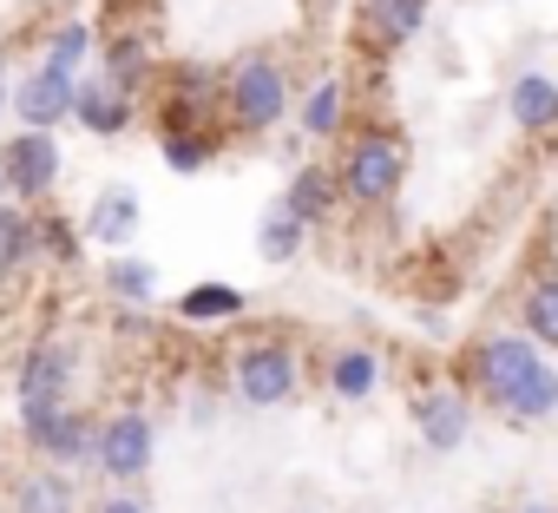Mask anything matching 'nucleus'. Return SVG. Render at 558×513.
Wrapping results in <instances>:
<instances>
[{"label":"nucleus","mask_w":558,"mask_h":513,"mask_svg":"<svg viewBox=\"0 0 558 513\" xmlns=\"http://www.w3.org/2000/svg\"><path fill=\"white\" fill-rule=\"evenodd\" d=\"M480 382L493 389V402L519 421H545L558 408V375L538 356V336H493L480 349Z\"/></svg>","instance_id":"f257e3e1"},{"label":"nucleus","mask_w":558,"mask_h":513,"mask_svg":"<svg viewBox=\"0 0 558 513\" xmlns=\"http://www.w3.org/2000/svg\"><path fill=\"white\" fill-rule=\"evenodd\" d=\"M290 106V80L276 60H243L230 80H223V112L243 126V132H269Z\"/></svg>","instance_id":"f03ea898"},{"label":"nucleus","mask_w":558,"mask_h":513,"mask_svg":"<svg viewBox=\"0 0 558 513\" xmlns=\"http://www.w3.org/2000/svg\"><path fill=\"white\" fill-rule=\"evenodd\" d=\"M21 428H27V441H34L40 454H53L60 467L99 461V428H93L80 408H34V415H21Z\"/></svg>","instance_id":"7ed1b4c3"},{"label":"nucleus","mask_w":558,"mask_h":513,"mask_svg":"<svg viewBox=\"0 0 558 513\" xmlns=\"http://www.w3.org/2000/svg\"><path fill=\"white\" fill-rule=\"evenodd\" d=\"M236 395L250 408H276V402H290L296 395V356L283 343H256L236 356Z\"/></svg>","instance_id":"20e7f679"},{"label":"nucleus","mask_w":558,"mask_h":513,"mask_svg":"<svg viewBox=\"0 0 558 513\" xmlns=\"http://www.w3.org/2000/svg\"><path fill=\"white\" fill-rule=\"evenodd\" d=\"M0 165H8V191H21V198H47L53 178H60L53 126H21V139L0 152Z\"/></svg>","instance_id":"39448f33"},{"label":"nucleus","mask_w":558,"mask_h":513,"mask_svg":"<svg viewBox=\"0 0 558 513\" xmlns=\"http://www.w3.org/2000/svg\"><path fill=\"white\" fill-rule=\"evenodd\" d=\"M349 191H355L362 204H381V198L401 191V145H395L388 132L355 139V152H349Z\"/></svg>","instance_id":"423d86ee"},{"label":"nucleus","mask_w":558,"mask_h":513,"mask_svg":"<svg viewBox=\"0 0 558 513\" xmlns=\"http://www.w3.org/2000/svg\"><path fill=\"white\" fill-rule=\"evenodd\" d=\"M66 389H73V349H66V343L27 349V362H21V415H34V408H66Z\"/></svg>","instance_id":"0eeeda50"},{"label":"nucleus","mask_w":558,"mask_h":513,"mask_svg":"<svg viewBox=\"0 0 558 513\" xmlns=\"http://www.w3.org/2000/svg\"><path fill=\"white\" fill-rule=\"evenodd\" d=\"M99 467H106L112 480L145 474V467H151V421H145V415H112V421L99 428Z\"/></svg>","instance_id":"6e6552de"},{"label":"nucleus","mask_w":558,"mask_h":513,"mask_svg":"<svg viewBox=\"0 0 558 513\" xmlns=\"http://www.w3.org/2000/svg\"><path fill=\"white\" fill-rule=\"evenodd\" d=\"M73 99H80L73 73L40 67V73H27V86L14 93V112H21V126H60V119L73 112Z\"/></svg>","instance_id":"1a4fd4ad"},{"label":"nucleus","mask_w":558,"mask_h":513,"mask_svg":"<svg viewBox=\"0 0 558 513\" xmlns=\"http://www.w3.org/2000/svg\"><path fill=\"white\" fill-rule=\"evenodd\" d=\"M414 428H421V441H427L434 454H453V448L466 441V428H473V408H466V395L434 389V395L414 402Z\"/></svg>","instance_id":"9d476101"},{"label":"nucleus","mask_w":558,"mask_h":513,"mask_svg":"<svg viewBox=\"0 0 558 513\" xmlns=\"http://www.w3.org/2000/svg\"><path fill=\"white\" fill-rule=\"evenodd\" d=\"M73 112H80V126H86V132L112 139V132H125V126H132V93H125L119 80H86V86H80V99H73Z\"/></svg>","instance_id":"9b49d317"},{"label":"nucleus","mask_w":558,"mask_h":513,"mask_svg":"<svg viewBox=\"0 0 558 513\" xmlns=\"http://www.w3.org/2000/svg\"><path fill=\"white\" fill-rule=\"evenodd\" d=\"M506 106H512V119L525 132H551L558 126V80L551 73H519L512 93H506Z\"/></svg>","instance_id":"f8f14e48"},{"label":"nucleus","mask_w":558,"mask_h":513,"mask_svg":"<svg viewBox=\"0 0 558 513\" xmlns=\"http://www.w3.org/2000/svg\"><path fill=\"white\" fill-rule=\"evenodd\" d=\"M132 230H138V198H132L125 184L99 191L93 211H86V237H93V243H132Z\"/></svg>","instance_id":"ddd939ff"},{"label":"nucleus","mask_w":558,"mask_h":513,"mask_svg":"<svg viewBox=\"0 0 558 513\" xmlns=\"http://www.w3.org/2000/svg\"><path fill=\"white\" fill-rule=\"evenodd\" d=\"M303 230H310V217H296L290 204H276V211L256 224V250H263V264H283V256H296V250H303Z\"/></svg>","instance_id":"4468645a"},{"label":"nucleus","mask_w":558,"mask_h":513,"mask_svg":"<svg viewBox=\"0 0 558 513\" xmlns=\"http://www.w3.org/2000/svg\"><path fill=\"white\" fill-rule=\"evenodd\" d=\"M178 317L184 323H223V317H243V290L236 284H197L178 297Z\"/></svg>","instance_id":"2eb2a0df"},{"label":"nucleus","mask_w":558,"mask_h":513,"mask_svg":"<svg viewBox=\"0 0 558 513\" xmlns=\"http://www.w3.org/2000/svg\"><path fill=\"white\" fill-rule=\"evenodd\" d=\"M73 506H80V493L66 474H27L14 493V513H73Z\"/></svg>","instance_id":"dca6fc26"},{"label":"nucleus","mask_w":558,"mask_h":513,"mask_svg":"<svg viewBox=\"0 0 558 513\" xmlns=\"http://www.w3.org/2000/svg\"><path fill=\"white\" fill-rule=\"evenodd\" d=\"M283 204H290L296 217H310V224H316V217H329V211H336V178H329L323 165H303V171L290 178V198H283Z\"/></svg>","instance_id":"f3484780"},{"label":"nucleus","mask_w":558,"mask_h":513,"mask_svg":"<svg viewBox=\"0 0 558 513\" xmlns=\"http://www.w3.org/2000/svg\"><path fill=\"white\" fill-rule=\"evenodd\" d=\"M34 243H40L34 217H27V211H14V204H0V277H8L14 264H27Z\"/></svg>","instance_id":"a211bd4d"},{"label":"nucleus","mask_w":558,"mask_h":513,"mask_svg":"<svg viewBox=\"0 0 558 513\" xmlns=\"http://www.w3.org/2000/svg\"><path fill=\"white\" fill-rule=\"evenodd\" d=\"M368 21L388 34V40H414L427 27V0H368Z\"/></svg>","instance_id":"6ab92c4d"},{"label":"nucleus","mask_w":558,"mask_h":513,"mask_svg":"<svg viewBox=\"0 0 558 513\" xmlns=\"http://www.w3.org/2000/svg\"><path fill=\"white\" fill-rule=\"evenodd\" d=\"M375 375H381V369H375L368 349H342V362H336V395H342V402H362V395L375 389Z\"/></svg>","instance_id":"aec40b11"},{"label":"nucleus","mask_w":558,"mask_h":513,"mask_svg":"<svg viewBox=\"0 0 558 513\" xmlns=\"http://www.w3.org/2000/svg\"><path fill=\"white\" fill-rule=\"evenodd\" d=\"M525 330L558 349V277H551V284H532V297H525Z\"/></svg>","instance_id":"412c9836"},{"label":"nucleus","mask_w":558,"mask_h":513,"mask_svg":"<svg viewBox=\"0 0 558 513\" xmlns=\"http://www.w3.org/2000/svg\"><path fill=\"white\" fill-rule=\"evenodd\" d=\"M106 284H112V290H119L125 303H145V297L158 290V271H151V264H138V256H112Z\"/></svg>","instance_id":"4be33fe9"},{"label":"nucleus","mask_w":558,"mask_h":513,"mask_svg":"<svg viewBox=\"0 0 558 513\" xmlns=\"http://www.w3.org/2000/svg\"><path fill=\"white\" fill-rule=\"evenodd\" d=\"M93 53V27L86 21H73V27H60L53 34V47H47V67H60V73H80V60Z\"/></svg>","instance_id":"5701e85b"},{"label":"nucleus","mask_w":558,"mask_h":513,"mask_svg":"<svg viewBox=\"0 0 558 513\" xmlns=\"http://www.w3.org/2000/svg\"><path fill=\"white\" fill-rule=\"evenodd\" d=\"M145 60H151V53H145V40H132V34H125V40L106 53V80H119V86L132 93V86L145 80Z\"/></svg>","instance_id":"b1692460"},{"label":"nucleus","mask_w":558,"mask_h":513,"mask_svg":"<svg viewBox=\"0 0 558 513\" xmlns=\"http://www.w3.org/2000/svg\"><path fill=\"white\" fill-rule=\"evenodd\" d=\"M336 112H342V80H323V86L310 93V106H303V126H310L316 139H329V132H336Z\"/></svg>","instance_id":"393cba45"},{"label":"nucleus","mask_w":558,"mask_h":513,"mask_svg":"<svg viewBox=\"0 0 558 513\" xmlns=\"http://www.w3.org/2000/svg\"><path fill=\"white\" fill-rule=\"evenodd\" d=\"M165 165H171V171H197V165H204V139L171 132V139H165Z\"/></svg>","instance_id":"a878e982"},{"label":"nucleus","mask_w":558,"mask_h":513,"mask_svg":"<svg viewBox=\"0 0 558 513\" xmlns=\"http://www.w3.org/2000/svg\"><path fill=\"white\" fill-rule=\"evenodd\" d=\"M40 243H47L53 256H66V264L80 256V237H73V224H66V217H47V224H40Z\"/></svg>","instance_id":"bb28decb"},{"label":"nucleus","mask_w":558,"mask_h":513,"mask_svg":"<svg viewBox=\"0 0 558 513\" xmlns=\"http://www.w3.org/2000/svg\"><path fill=\"white\" fill-rule=\"evenodd\" d=\"M99 513H145V500H132V493H119V500H106Z\"/></svg>","instance_id":"cd10ccee"},{"label":"nucleus","mask_w":558,"mask_h":513,"mask_svg":"<svg viewBox=\"0 0 558 513\" xmlns=\"http://www.w3.org/2000/svg\"><path fill=\"white\" fill-rule=\"evenodd\" d=\"M519 513H551V506H519Z\"/></svg>","instance_id":"c85d7f7f"},{"label":"nucleus","mask_w":558,"mask_h":513,"mask_svg":"<svg viewBox=\"0 0 558 513\" xmlns=\"http://www.w3.org/2000/svg\"><path fill=\"white\" fill-rule=\"evenodd\" d=\"M0 191H8V165H0Z\"/></svg>","instance_id":"c756f323"},{"label":"nucleus","mask_w":558,"mask_h":513,"mask_svg":"<svg viewBox=\"0 0 558 513\" xmlns=\"http://www.w3.org/2000/svg\"><path fill=\"white\" fill-rule=\"evenodd\" d=\"M0 80H8V53H0Z\"/></svg>","instance_id":"7c9ffc66"}]
</instances>
